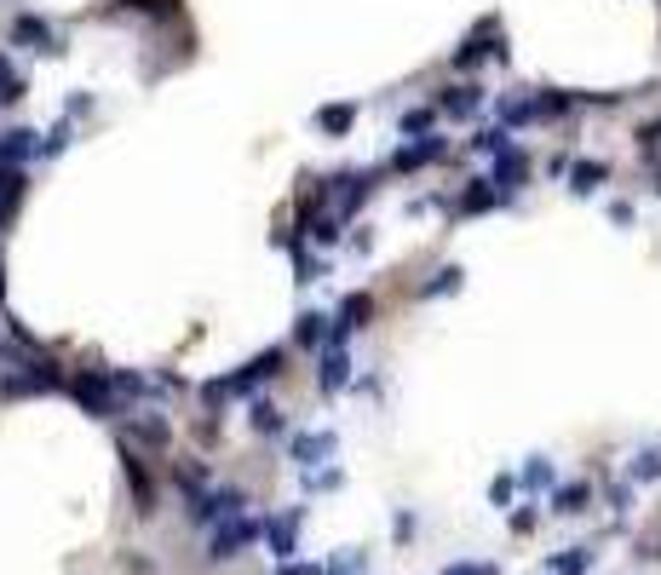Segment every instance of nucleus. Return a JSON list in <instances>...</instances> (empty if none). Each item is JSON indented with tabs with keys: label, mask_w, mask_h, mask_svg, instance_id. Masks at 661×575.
Here are the masks:
<instances>
[{
	"label": "nucleus",
	"mask_w": 661,
	"mask_h": 575,
	"mask_svg": "<svg viewBox=\"0 0 661 575\" xmlns=\"http://www.w3.org/2000/svg\"><path fill=\"white\" fill-rule=\"evenodd\" d=\"M656 196H661V156H656Z\"/></svg>",
	"instance_id": "nucleus-17"
},
{
	"label": "nucleus",
	"mask_w": 661,
	"mask_h": 575,
	"mask_svg": "<svg viewBox=\"0 0 661 575\" xmlns=\"http://www.w3.org/2000/svg\"><path fill=\"white\" fill-rule=\"evenodd\" d=\"M501 196H506V190H495L489 179H472V190L460 196V213H483V207H495Z\"/></svg>",
	"instance_id": "nucleus-5"
},
{
	"label": "nucleus",
	"mask_w": 661,
	"mask_h": 575,
	"mask_svg": "<svg viewBox=\"0 0 661 575\" xmlns=\"http://www.w3.org/2000/svg\"><path fill=\"white\" fill-rule=\"evenodd\" d=\"M547 570L552 575H587V570H593V552H587V547H570V552H558Z\"/></svg>",
	"instance_id": "nucleus-6"
},
{
	"label": "nucleus",
	"mask_w": 661,
	"mask_h": 575,
	"mask_svg": "<svg viewBox=\"0 0 661 575\" xmlns=\"http://www.w3.org/2000/svg\"><path fill=\"white\" fill-rule=\"evenodd\" d=\"M656 558H661V552H656Z\"/></svg>",
	"instance_id": "nucleus-18"
},
{
	"label": "nucleus",
	"mask_w": 661,
	"mask_h": 575,
	"mask_svg": "<svg viewBox=\"0 0 661 575\" xmlns=\"http://www.w3.org/2000/svg\"><path fill=\"white\" fill-rule=\"evenodd\" d=\"M587 501H593V483H564V489L552 495V512H558V518H575V512H587Z\"/></svg>",
	"instance_id": "nucleus-3"
},
{
	"label": "nucleus",
	"mask_w": 661,
	"mask_h": 575,
	"mask_svg": "<svg viewBox=\"0 0 661 575\" xmlns=\"http://www.w3.org/2000/svg\"><path fill=\"white\" fill-rule=\"evenodd\" d=\"M294 455L305 460V466H317L322 455H334V437H328V432H317V437H299V443H294Z\"/></svg>",
	"instance_id": "nucleus-9"
},
{
	"label": "nucleus",
	"mask_w": 661,
	"mask_h": 575,
	"mask_svg": "<svg viewBox=\"0 0 661 575\" xmlns=\"http://www.w3.org/2000/svg\"><path fill=\"white\" fill-rule=\"evenodd\" d=\"M610 184V167L604 161H575L570 167V190L575 196H593V190H604Z\"/></svg>",
	"instance_id": "nucleus-2"
},
{
	"label": "nucleus",
	"mask_w": 661,
	"mask_h": 575,
	"mask_svg": "<svg viewBox=\"0 0 661 575\" xmlns=\"http://www.w3.org/2000/svg\"><path fill=\"white\" fill-rule=\"evenodd\" d=\"M253 426H259V432H282V420H276V409H265V403L253 409Z\"/></svg>",
	"instance_id": "nucleus-13"
},
{
	"label": "nucleus",
	"mask_w": 661,
	"mask_h": 575,
	"mask_svg": "<svg viewBox=\"0 0 661 575\" xmlns=\"http://www.w3.org/2000/svg\"><path fill=\"white\" fill-rule=\"evenodd\" d=\"M340 380H345V357H340V351H334V357L322 363V386L334 391V386H340Z\"/></svg>",
	"instance_id": "nucleus-12"
},
{
	"label": "nucleus",
	"mask_w": 661,
	"mask_h": 575,
	"mask_svg": "<svg viewBox=\"0 0 661 575\" xmlns=\"http://www.w3.org/2000/svg\"><path fill=\"white\" fill-rule=\"evenodd\" d=\"M524 179H529V161H524V150H518V144H506L501 156H495V184H501V190H518Z\"/></svg>",
	"instance_id": "nucleus-1"
},
{
	"label": "nucleus",
	"mask_w": 661,
	"mask_h": 575,
	"mask_svg": "<svg viewBox=\"0 0 661 575\" xmlns=\"http://www.w3.org/2000/svg\"><path fill=\"white\" fill-rule=\"evenodd\" d=\"M483 104V87H449L443 92V110H455V115H472Z\"/></svg>",
	"instance_id": "nucleus-8"
},
{
	"label": "nucleus",
	"mask_w": 661,
	"mask_h": 575,
	"mask_svg": "<svg viewBox=\"0 0 661 575\" xmlns=\"http://www.w3.org/2000/svg\"><path fill=\"white\" fill-rule=\"evenodd\" d=\"M512 489H518L512 478H495V483H489V501H495V506H506V501H512Z\"/></svg>",
	"instance_id": "nucleus-14"
},
{
	"label": "nucleus",
	"mask_w": 661,
	"mask_h": 575,
	"mask_svg": "<svg viewBox=\"0 0 661 575\" xmlns=\"http://www.w3.org/2000/svg\"><path fill=\"white\" fill-rule=\"evenodd\" d=\"M242 541H253V524H225L213 529V558H236V547Z\"/></svg>",
	"instance_id": "nucleus-4"
},
{
	"label": "nucleus",
	"mask_w": 661,
	"mask_h": 575,
	"mask_svg": "<svg viewBox=\"0 0 661 575\" xmlns=\"http://www.w3.org/2000/svg\"><path fill=\"white\" fill-rule=\"evenodd\" d=\"M282 575H322L317 564H282Z\"/></svg>",
	"instance_id": "nucleus-16"
},
{
	"label": "nucleus",
	"mask_w": 661,
	"mask_h": 575,
	"mask_svg": "<svg viewBox=\"0 0 661 575\" xmlns=\"http://www.w3.org/2000/svg\"><path fill=\"white\" fill-rule=\"evenodd\" d=\"M443 575H501L495 564H455V570H443Z\"/></svg>",
	"instance_id": "nucleus-15"
},
{
	"label": "nucleus",
	"mask_w": 661,
	"mask_h": 575,
	"mask_svg": "<svg viewBox=\"0 0 661 575\" xmlns=\"http://www.w3.org/2000/svg\"><path fill=\"white\" fill-rule=\"evenodd\" d=\"M294 529H299V512H288V518H276V524H265V535H271L276 558H288V552H294Z\"/></svg>",
	"instance_id": "nucleus-7"
},
{
	"label": "nucleus",
	"mask_w": 661,
	"mask_h": 575,
	"mask_svg": "<svg viewBox=\"0 0 661 575\" xmlns=\"http://www.w3.org/2000/svg\"><path fill=\"white\" fill-rule=\"evenodd\" d=\"M524 483H529V489H547V483H552V466H547V460H529V466H524Z\"/></svg>",
	"instance_id": "nucleus-11"
},
{
	"label": "nucleus",
	"mask_w": 661,
	"mask_h": 575,
	"mask_svg": "<svg viewBox=\"0 0 661 575\" xmlns=\"http://www.w3.org/2000/svg\"><path fill=\"white\" fill-rule=\"evenodd\" d=\"M627 478H633V483H656L661 478V455H650V449H644V455H633Z\"/></svg>",
	"instance_id": "nucleus-10"
}]
</instances>
